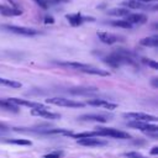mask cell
Masks as SVG:
<instances>
[{
    "label": "cell",
    "instance_id": "cell-1",
    "mask_svg": "<svg viewBox=\"0 0 158 158\" xmlns=\"http://www.w3.org/2000/svg\"><path fill=\"white\" fill-rule=\"evenodd\" d=\"M47 104H52V105H57V106H65V107H72V109H77V107H84V102H79V101H74L70 99H65V98H49L46 99Z\"/></svg>",
    "mask_w": 158,
    "mask_h": 158
},
{
    "label": "cell",
    "instance_id": "cell-2",
    "mask_svg": "<svg viewBox=\"0 0 158 158\" xmlns=\"http://www.w3.org/2000/svg\"><path fill=\"white\" fill-rule=\"evenodd\" d=\"M99 136H105V137H111V138H118V139H130L131 136L127 132L116 130V128H106V127H101L99 130H96Z\"/></svg>",
    "mask_w": 158,
    "mask_h": 158
},
{
    "label": "cell",
    "instance_id": "cell-3",
    "mask_svg": "<svg viewBox=\"0 0 158 158\" xmlns=\"http://www.w3.org/2000/svg\"><path fill=\"white\" fill-rule=\"evenodd\" d=\"M1 28L16 33V35H21V36H36L38 35V31L35 28H30V27H21V26H14V25H2Z\"/></svg>",
    "mask_w": 158,
    "mask_h": 158
},
{
    "label": "cell",
    "instance_id": "cell-4",
    "mask_svg": "<svg viewBox=\"0 0 158 158\" xmlns=\"http://www.w3.org/2000/svg\"><path fill=\"white\" fill-rule=\"evenodd\" d=\"M123 117L131 118L133 121H141V122H156L158 118L154 115L144 114V112H125L122 114Z\"/></svg>",
    "mask_w": 158,
    "mask_h": 158
},
{
    "label": "cell",
    "instance_id": "cell-5",
    "mask_svg": "<svg viewBox=\"0 0 158 158\" xmlns=\"http://www.w3.org/2000/svg\"><path fill=\"white\" fill-rule=\"evenodd\" d=\"M9 102L14 104V105H22L30 109H36V110H47V106L41 104V102H33V101H28V100H23V99H17V98H7L6 99Z\"/></svg>",
    "mask_w": 158,
    "mask_h": 158
},
{
    "label": "cell",
    "instance_id": "cell-6",
    "mask_svg": "<svg viewBox=\"0 0 158 158\" xmlns=\"http://www.w3.org/2000/svg\"><path fill=\"white\" fill-rule=\"evenodd\" d=\"M127 126L128 127H132V128H136V130H139V131H143L146 133L148 132H157L158 131V126L157 125H152V123H148V122H141V121H128L127 122Z\"/></svg>",
    "mask_w": 158,
    "mask_h": 158
},
{
    "label": "cell",
    "instance_id": "cell-7",
    "mask_svg": "<svg viewBox=\"0 0 158 158\" xmlns=\"http://www.w3.org/2000/svg\"><path fill=\"white\" fill-rule=\"evenodd\" d=\"M121 5H123V7L126 9H144V10H157V5L156 6H147V4H143L138 0H123L121 2Z\"/></svg>",
    "mask_w": 158,
    "mask_h": 158
},
{
    "label": "cell",
    "instance_id": "cell-8",
    "mask_svg": "<svg viewBox=\"0 0 158 158\" xmlns=\"http://www.w3.org/2000/svg\"><path fill=\"white\" fill-rule=\"evenodd\" d=\"M77 142H78L79 144H81V146H88V147H100V146H106V144H107L106 141H102V139L96 138V137L79 138Z\"/></svg>",
    "mask_w": 158,
    "mask_h": 158
},
{
    "label": "cell",
    "instance_id": "cell-9",
    "mask_svg": "<svg viewBox=\"0 0 158 158\" xmlns=\"http://www.w3.org/2000/svg\"><path fill=\"white\" fill-rule=\"evenodd\" d=\"M79 120L81 121H95V122H107L110 120V117L107 115H102V114H85L81 115L79 117Z\"/></svg>",
    "mask_w": 158,
    "mask_h": 158
},
{
    "label": "cell",
    "instance_id": "cell-10",
    "mask_svg": "<svg viewBox=\"0 0 158 158\" xmlns=\"http://www.w3.org/2000/svg\"><path fill=\"white\" fill-rule=\"evenodd\" d=\"M125 21L130 22L131 25L132 23L142 25L147 22V16L144 14H128L127 16H125Z\"/></svg>",
    "mask_w": 158,
    "mask_h": 158
},
{
    "label": "cell",
    "instance_id": "cell-11",
    "mask_svg": "<svg viewBox=\"0 0 158 158\" xmlns=\"http://www.w3.org/2000/svg\"><path fill=\"white\" fill-rule=\"evenodd\" d=\"M31 114L33 116H40V117H43V118H49V120H58L60 118V115L59 114H56V112H51L48 110H31Z\"/></svg>",
    "mask_w": 158,
    "mask_h": 158
},
{
    "label": "cell",
    "instance_id": "cell-12",
    "mask_svg": "<svg viewBox=\"0 0 158 158\" xmlns=\"http://www.w3.org/2000/svg\"><path fill=\"white\" fill-rule=\"evenodd\" d=\"M88 104L91 105V106H100V107H104V109H107V110H115L117 107L116 104H112V102H109V101L101 100V99H91V100H88Z\"/></svg>",
    "mask_w": 158,
    "mask_h": 158
},
{
    "label": "cell",
    "instance_id": "cell-13",
    "mask_svg": "<svg viewBox=\"0 0 158 158\" xmlns=\"http://www.w3.org/2000/svg\"><path fill=\"white\" fill-rule=\"evenodd\" d=\"M96 35H98L99 40H100L102 43H106V44H114L115 42L118 41V37H117L116 35H114V33H109V32H102V31H100V32H98Z\"/></svg>",
    "mask_w": 158,
    "mask_h": 158
},
{
    "label": "cell",
    "instance_id": "cell-14",
    "mask_svg": "<svg viewBox=\"0 0 158 158\" xmlns=\"http://www.w3.org/2000/svg\"><path fill=\"white\" fill-rule=\"evenodd\" d=\"M98 88H72L69 89V93L70 94H74V95H88V94H91V93H98Z\"/></svg>",
    "mask_w": 158,
    "mask_h": 158
},
{
    "label": "cell",
    "instance_id": "cell-15",
    "mask_svg": "<svg viewBox=\"0 0 158 158\" xmlns=\"http://www.w3.org/2000/svg\"><path fill=\"white\" fill-rule=\"evenodd\" d=\"M83 73H86V74H94V75H100V77H109L110 73L107 70H104V69H99L96 67H93V65H88V68L83 69L81 70Z\"/></svg>",
    "mask_w": 158,
    "mask_h": 158
},
{
    "label": "cell",
    "instance_id": "cell-16",
    "mask_svg": "<svg viewBox=\"0 0 158 158\" xmlns=\"http://www.w3.org/2000/svg\"><path fill=\"white\" fill-rule=\"evenodd\" d=\"M65 19L69 21V23L73 26V27H77V26H80L84 21H83V16L78 12V14H69V15H65Z\"/></svg>",
    "mask_w": 158,
    "mask_h": 158
},
{
    "label": "cell",
    "instance_id": "cell-17",
    "mask_svg": "<svg viewBox=\"0 0 158 158\" xmlns=\"http://www.w3.org/2000/svg\"><path fill=\"white\" fill-rule=\"evenodd\" d=\"M130 14V9L126 7H114L107 10V15L110 16H117V17H125Z\"/></svg>",
    "mask_w": 158,
    "mask_h": 158
},
{
    "label": "cell",
    "instance_id": "cell-18",
    "mask_svg": "<svg viewBox=\"0 0 158 158\" xmlns=\"http://www.w3.org/2000/svg\"><path fill=\"white\" fill-rule=\"evenodd\" d=\"M139 44H142L144 47H157L158 46V36L153 35L149 37H144L139 41Z\"/></svg>",
    "mask_w": 158,
    "mask_h": 158
},
{
    "label": "cell",
    "instance_id": "cell-19",
    "mask_svg": "<svg viewBox=\"0 0 158 158\" xmlns=\"http://www.w3.org/2000/svg\"><path fill=\"white\" fill-rule=\"evenodd\" d=\"M0 12L4 16H20V15H22V10L17 9V7H10V6H6Z\"/></svg>",
    "mask_w": 158,
    "mask_h": 158
},
{
    "label": "cell",
    "instance_id": "cell-20",
    "mask_svg": "<svg viewBox=\"0 0 158 158\" xmlns=\"http://www.w3.org/2000/svg\"><path fill=\"white\" fill-rule=\"evenodd\" d=\"M0 85L2 86H9V88H12V89H17V88H21L22 84L20 81H16V80H11V79H6V78H0Z\"/></svg>",
    "mask_w": 158,
    "mask_h": 158
},
{
    "label": "cell",
    "instance_id": "cell-21",
    "mask_svg": "<svg viewBox=\"0 0 158 158\" xmlns=\"http://www.w3.org/2000/svg\"><path fill=\"white\" fill-rule=\"evenodd\" d=\"M73 138H89V137H99L98 131H91V132H80V133H72L70 135Z\"/></svg>",
    "mask_w": 158,
    "mask_h": 158
},
{
    "label": "cell",
    "instance_id": "cell-22",
    "mask_svg": "<svg viewBox=\"0 0 158 158\" xmlns=\"http://www.w3.org/2000/svg\"><path fill=\"white\" fill-rule=\"evenodd\" d=\"M0 107H2L5 110H9V111H12V112H17L19 111L17 106L11 104V102H9L6 99H0Z\"/></svg>",
    "mask_w": 158,
    "mask_h": 158
},
{
    "label": "cell",
    "instance_id": "cell-23",
    "mask_svg": "<svg viewBox=\"0 0 158 158\" xmlns=\"http://www.w3.org/2000/svg\"><path fill=\"white\" fill-rule=\"evenodd\" d=\"M111 26L114 27H120V28H132V25L125 20H116V21H111L110 22Z\"/></svg>",
    "mask_w": 158,
    "mask_h": 158
},
{
    "label": "cell",
    "instance_id": "cell-24",
    "mask_svg": "<svg viewBox=\"0 0 158 158\" xmlns=\"http://www.w3.org/2000/svg\"><path fill=\"white\" fill-rule=\"evenodd\" d=\"M5 142L7 143H12V144H20V146H31L32 142L30 139H25V138H14V139H6Z\"/></svg>",
    "mask_w": 158,
    "mask_h": 158
},
{
    "label": "cell",
    "instance_id": "cell-25",
    "mask_svg": "<svg viewBox=\"0 0 158 158\" xmlns=\"http://www.w3.org/2000/svg\"><path fill=\"white\" fill-rule=\"evenodd\" d=\"M104 62H105L107 65L112 67V68H118V67H120V64L116 62V59L112 57V54H109V56L104 57Z\"/></svg>",
    "mask_w": 158,
    "mask_h": 158
},
{
    "label": "cell",
    "instance_id": "cell-26",
    "mask_svg": "<svg viewBox=\"0 0 158 158\" xmlns=\"http://www.w3.org/2000/svg\"><path fill=\"white\" fill-rule=\"evenodd\" d=\"M141 60H142L144 64H147V65L152 67L153 69H158V63H157V62H154L153 59H149V58H142Z\"/></svg>",
    "mask_w": 158,
    "mask_h": 158
},
{
    "label": "cell",
    "instance_id": "cell-27",
    "mask_svg": "<svg viewBox=\"0 0 158 158\" xmlns=\"http://www.w3.org/2000/svg\"><path fill=\"white\" fill-rule=\"evenodd\" d=\"M63 156V152L60 151H54L52 153H48V154H44L43 158H60Z\"/></svg>",
    "mask_w": 158,
    "mask_h": 158
},
{
    "label": "cell",
    "instance_id": "cell-28",
    "mask_svg": "<svg viewBox=\"0 0 158 158\" xmlns=\"http://www.w3.org/2000/svg\"><path fill=\"white\" fill-rule=\"evenodd\" d=\"M40 7H42L43 10H47L49 6H48V4H47V0H33Z\"/></svg>",
    "mask_w": 158,
    "mask_h": 158
},
{
    "label": "cell",
    "instance_id": "cell-29",
    "mask_svg": "<svg viewBox=\"0 0 158 158\" xmlns=\"http://www.w3.org/2000/svg\"><path fill=\"white\" fill-rule=\"evenodd\" d=\"M69 2V0H47L48 6L49 5H59V4H67Z\"/></svg>",
    "mask_w": 158,
    "mask_h": 158
},
{
    "label": "cell",
    "instance_id": "cell-30",
    "mask_svg": "<svg viewBox=\"0 0 158 158\" xmlns=\"http://www.w3.org/2000/svg\"><path fill=\"white\" fill-rule=\"evenodd\" d=\"M125 156H126L127 158H138V157H141L142 154L138 153V152H128V153H126Z\"/></svg>",
    "mask_w": 158,
    "mask_h": 158
},
{
    "label": "cell",
    "instance_id": "cell-31",
    "mask_svg": "<svg viewBox=\"0 0 158 158\" xmlns=\"http://www.w3.org/2000/svg\"><path fill=\"white\" fill-rule=\"evenodd\" d=\"M44 23H46V25L54 23V19H53L52 16H49V15H46V16H44Z\"/></svg>",
    "mask_w": 158,
    "mask_h": 158
},
{
    "label": "cell",
    "instance_id": "cell-32",
    "mask_svg": "<svg viewBox=\"0 0 158 158\" xmlns=\"http://www.w3.org/2000/svg\"><path fill=\"white\" fill-rule=\"evenodd\" d=\"M152 156H156V154H158V147L157 146H154V147H152V149H151V152H149Z\"/></svg>",
    "mask_w": 158,
    "mask_h": 158
},
{
    "label": "cell",
    "instance_id": "cell-33",
    "mask_svg": "<svg viewBox=\"0 0 158 158\" xmlns=\"http://www.w3.org/2000/svg\"><path fill=\"white\" fill-rule=\"evenodd\" d=\"M7 130H9V127H7L5 123L0 122V131H7Z\"/></svg>",
    "mask_w": 158,
    "mask_h": 158
},
{
    "label": "cell",
    "instance_id": "cell-34",
    "mask_svg": "<svg viewBox=\"0 0 158 158\" xmlns=\"http://www.w3.org/2000/svg\"><path fill=\"white\" fill-rule=\"evenodd\" d=\"M152 85H153L154 88H158V79H157V78H153V79H152Z\"/></svg>",
    "mask_w": 158,
    "mask_h": 158
},
{
    "label": "cell",
    "instance_id": "cell-35",
    "mask_svg": "<svg viewBox=\"0 0 158 158\" xmlns=\"http://www.w3.org/2000/svg\"><path fill=\"white\" fill-rule=\"evenodd\" d=\"M141 2H151V1H157V0H138Z\"/></svg>",
    "mask_w": 158,
    "mask_h": 158
},
{
    "label": "cell",
    "instance_id": "cell-36",
    "mask_svg": "<svg viewBox=\"0 0 158 158\" xmlns=\"http://www.w3.org/2000/svg\"><path fill=\"white\" fill-rule=\"evenodd\" d=\"M5 7H6V6H5V5H0V11H1V10H4V9H5Z\"/></svg>",
    "mask_w": 158,
    "mask_h": 158
},
{
    "label": "cell",
    "instance_id": "cell-37",
    "mask_svg": "<svg viewBox=\"0 0 158 158\" xmlns=\"http://www.w3.org/2000/svg\"><path fill=\"white\" fill-rule=\"evenodd\" d=\"M138 158H144V157H143V156H141V157H138Z\"/></svg>",
    "mask_w": 158,
    "mask_h": 158
}]
</instances>
